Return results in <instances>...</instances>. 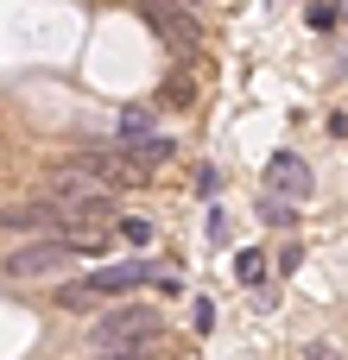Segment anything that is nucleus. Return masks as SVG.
Segmentation results:
<instances>
[{"instance_id": "1", "label": "nucleus", "mask_w": 348, "mask_h": 360, "mask_svg": "<svg viewBox=\"0 0 348 360\" xmlns=\"http://www.w3.org/2000/svg\"><path fill=\"white\" fill-rule=\"evenodd\" d=\"M101 240L95 234H38V240H13L6 247V285H32V278H57L76 259H95Z\"/></svg>"}, {"instance_id": "2", "label": "nucleus", "mask_w": 348, "mask_h": 360, "mask_svg": "<svg viewBox=\"0 0 348 360\" xmlns=\"http://www.w3.org/2000/svg\"><path fill=\"white\" fill-rule=\"evenodd\" d=\"M44 196L70 215V234H76V228H89V221H101V215L114 209V190H108V184H95V177H82L76 165H57V171L44 177Z\"/></svg>"}, {"instance_id": "3", "label": "nucleus", "mask_w": 348, "mask_h": 360, "mask_svg": "<svg viewBox=\"0 0 348 360\" xmlns=\"http://www.w3.org/2000/svg\"><path fill=\"white\" fill-rule=\"evenodd\" d=\"M89 342H95L101 354H139V348L159 342V316L139 310V304H114V310H101V316L89 323Z\"/></svg>"}, {"instance_id": "4", "label": "nucleus", "mask_w": 348, "mask_h": 360, "mask_svg": "<svg viewBox=\"0 0 348 360\" xmlns=\"http://www.w3.org/2000/svg\"><path fill=\"white\" fill-rule=\"evenodd\" d=\"M63 165H76L82 177H95V184H139L146 177V165L133 158V146H82V152H70Z\"/></svg>"}, {"instance_id": "5", "label": "nucleus", "mask_w": 348, "mask_h": 360, "mask_svg": "<svg viewBox=\"0 0 348 360\" xmlns=\"http://www.w3.org/2000/svg\"><path fill=\"white\" fill-rule=\"evenodd\" d=\"M152 278H159L152 259H108V266H95V272L82 278V291H95V297H127V291H139V285H152Z\"/></svg>"}, {"instance_id": "6", "label": "nucleus", "mask_w": 348, "mask_h": 360, "mask_svg": "<svg viewBox=\"0 0 348 360\" xmlns=\"http://www.w3.org/2000/svg\"><path fill=\"white\" fill-rule=\"evenodd\" d=\"M266 190L285 196V202H304V196L317 190V177H311V165H304L298 152H273V158H266Z\"/></svg>"}, {"instance_id": "7", "label": "nucleus", "mask_w": 348, "mask_h": 360, "mask_svg": "<svg viewBox=\"0 0 348 360\" xmlns=\"http://www.w3.org/2000/svg\"><path fill=\"white\" fill-rule=\"evenodd\" d=\"M139 139H159L152 133V108L139 101V108H120V146H139Z\"/></svg>"}, {"instance_id": "8", "label": "nucleus", "mask_w": 348, "mask_h": 360, "mask_svg": "<svg viewBox=\"0 0 348 360\" xmlns=\"http://www.w3.org/2000/svg\"><path fill=\"white\" fill-rule=\"evenodd\" d=\"M260 221H266V228H292V221H298V209H292L285 196H273V190H266V196H260Z\"/></svg>"}, {"instance_id": "9", "label": "nucleus", "mask_w": 348, "mask_h": 360, "mask_svg": "<svg viewBox=\"0 0 348 360\" xmlns=\"http://www.w3.org/2000/svg\"><path fill=\"white\" fill-rule=\"evenodd\" d=\"M235 272H241L247 285H260V278H266V259H260V253H241V266H235Z\"/></svg>"}, {"instance_id": "10", "label": "nucleus", "mask_w": 348, "mask_h": 360, "mask_svg": "<svg viewBox=\"0 0 348 360\" xmlns=\"http://www.w3.org/2000/svg\"><path fill=\"white\" fill-rule=\"evenodd\" d=\"M101 360H139V354H101Z\"/></svg>"}]
</instances>
